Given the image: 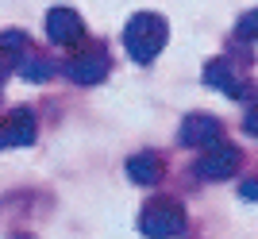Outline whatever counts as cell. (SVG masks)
Listing matches in <instances>:
<instances>
[{"label": "cell", "mask_w": 258, "mask_h": 239, "mask_svg": "<svg viewBox=\"0 0 258 239\" xmlns=\"http://www.w3.org/2000/svg\"><path fill=\"white\" fill-rule=\"evenodd\" d=\"M166 39H170V23L158 12H135L127 20V27H123V46H127V54L139 66L154 62L162 54Z\"/></svg>", "instance_id": "6da1fadb"}, {"label": "cell", "mask_w": 258, "mask_h": 239, "mask_svg": "<svg viewBox=\"0 0 258 239\" xmlns=\"http://www.w3.org/2000/svg\"><path fill=\"white\" fill-rule=\"evenodd\" d=\"M185 224L189 220H185V208L177 201H154L139 216V231L147 239H177L185 235Z\"/></svg>", "instance_id": "7a4b0ae2"}, {"label": "cell", "mask_w": 258, "mask_h": 239, "mask_svg": "<svg viewBox=\"0 0 258 239\" xmlns=\"http://www.w3.org/2000/svg\"><path fill=\"white\" fill-rule=\"evenodd\" d=\"M193 170H197L201 182H227V177H235L243 170V151H239L235 143L216 139L212 147H205V154L197 158Z\"/></svg>", "instance_id": "3957f363"}, {"label": "cell", "mask_w": 258, "mask_h": 239, "mask_svg": "<svg viewBox=\"0 0 258 239\" xmlns=\"http://www.w3.org/2000/svg\"><path fill=\"white\" fill-rule=\"evenodd\" d=\"M108 70H112V58H108L104 46H85V50H77L70 62H66V74H70V81H77V85H100L108 77Z\"/></svg>", "instance_id": "277c9868"}, {"label": "cell", "mask_w": 258, "mask_h": 239, "mask_svg": "<svg viewBox=\"0 0 258 239\" xmlns=\"http://www.w3.org/2000/svg\"><path fill=\"white\" fill-rule=\"evenodd\" d=\"M205 85L208 89H220L224 97H235V100L250 97V81L243 77V70H239L231 58H216V62L205 66Z\"/></svg>", "instance_id": "5b68a950"}, {"label": "cell", "mask_w": 258, "mask_h": 239, "mask_svg": "<svg viewBox=\"0 0 258 239\" xmlns=\"http://www.w3.org/2000/svg\"><path fill=\"white\" fill-rule=\"evenodd\" d=\"M46 39L58 46H74L85 39V20L74 8H50L46 12Z\"/></svg>", "instance_id": "8992f818"}, {"label": "cell", "mask_w": 258, "mask_h": 239, "mask_svg": "<svg viewBox=\"0 0 258 239\" xmlns=\"http://www.w3.org/2000/svg\"><path fill=\"white\" fill-rule=\"evenodd\" d=\"M220 135H224V124L216 116H205V112L185 116L181 128H177V143H185V147H212Z\"/></svg>", "instance_id": "52a82bcc"}, {"label": "cell", "mask_w": 258, "mask_h": 239, "mask_svg": "<svg viewBox=\"0 0 258 239\" xmlns=\"http://www.w3.org/2000/svg\"><path fill=\"white\" fill-rule=\"evenodd\" d=\"M31 139H35L31 108H12L8 116L0 119V151H8V147H31Z\"/></svg>", "instance_id": "ba28073f"}, {"label": "cell", "mask_w": 258, "mask_h": 239, "mask_svg": "<svg viewBox=\"0 0 258 239\" xmlns=\"http://www.w3.org/2000/svg\"><path fill=\"white\" fill-rule=\"evenodd\" d=\"M162 174H166V158L158 151H139L127 158V177L135 185H154L162 182Z\"/></svg>", "instance_id": "9c48e42d"}, {"label": "cell", "mask_w": 258, "mask_h": 239, "mask_svg": "<svg viewBox=\"0 0 258 239\" xmlns=\"http://www.w3.org/2000/svg\"><path fill=\"white\" fill-rule=\"evenodd\" d=\"M27 54H31V39H27L23 31H4L0 35V58H4L8 70H16Z\"/></svg>", "instance_id": "30bf717a"}, {"label": "cell", "mask_w": 258, "mask_h": 239, "mask_svg": "<svg viewBox=\"0 0 258 239\" xmlns=\"http://www.w3.org/2000/svg\"><path fill=\"white\" fill-rule=\"evenodd\" d=\"M16 70H20V77H27V81H50L54 74H58V66L50 62V58H43V54H27L23 58L20 66H16Z\"/></svg>", "instance_id": "8fae6325"}, {"label": "cell", "mask_w": 258, "mask_h": 239, "mask_svg": "<svg viewBox=\"0 0 258 239\" xmlns=\"http://www.w3.org/2000/svg\"><path fill=\"white\" fill-rule=\"evenodd\" d=\"M239 35H247V39H258V12H247V16L239 20Z\"/></svg>", "instance_id": "7c38bea8"}, {"label": "cell", "mask_w": 258, "mask_h": 239, "mask_svg": "<svg viewBox=\"0 0 258 239\" xmlns=\"http://www.w3.org/2000/svg\"><path fill=\"white\" fill-rule=\"evenodd\" d=\"M243 128H247L250 135H258V100H254V104L247 108V116H243Z\"/></svg>", "instance_id": "4fadbf2b"}, {"label": "cell", "mask_w": 258, "mask_h": 239, "mask_svg": "<svg viewBox=\"0 0 258 239\" xmlns=\"http://www.w3.org/2000/svg\"><path fill=\"white\" fill-rule=\"evenodd\" d=\"M4 74H8V66H4V58H0V81H4Z\"/></svg>", "instance_id": "5bb4252c"}]
</instances>
